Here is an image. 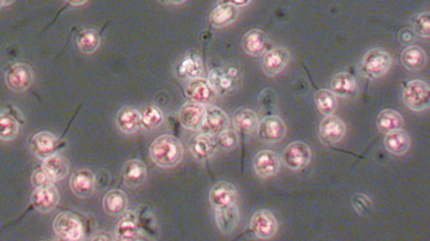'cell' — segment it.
Masks as SVG:
<instances>
[{
    "instance_id": "5b68a950",
    "label": "cell",
    "mask_w": 430,
    "mask_h": 241,
    "mask_svg": "<svg viewBox=\"0 0 430 241\" xmlns=\"http://www.w3.org/2000/svg\"><path fill=\"white\" fill-rule=\"evenodd\" d=\"M53 230L62 240H80L84 238V229L79 217L72 213L59 214L53 222Z\"/></svg>"
},
{
    "instance_id": "9c48e42d",
    "label": "cell",
    "mask_w": 430,
    "mask_h": 241,
    "mask_svg": "<svg viewBox=\"0 0 430 241\" xmlns=\"http://www.w3.org/2000/svg\"><path fill=\"white\" fill-rule=\"evenodd\" d=\"M257 134L261 140L267 144H276L282 141L286 135V125L282 118L270 115L261 120L257 126Z\"/></svg>"
},
{
    "instance_id": "30bf717a",
    "label": "cell",
    "mask_w": 430,
    "mask_h": 241,
    "mask_svg": "<svg viewBox=\"0 0 430 241\" xmlns=\"http://www.w3.org/2000/svg\"><path fill=\"white\" fill-rule=\"evenodd\" d=\"M289 58H291V54L285 47H275L264 52L263 58H262L263 72L269 76H277L286 69V66L289 65Z\"/></svg>"
},
{
    "instance_id": "ab89813d",
    "label": "cell",
    "mask_w": 430,
    "mask_h": 241,
    "mask_svg": "<svg viewBox=\"0 0 430 241\" xmlns=\"http://www.w3.org/2000/svg\"><path fill=\"white\" fill-rule=\"evenodd\" d=\"M217 144L224 150H233L235 148L238 147V133L235 130L226 128L221 134H218Z\"/></svg>"
},
{
    "instance_id": "60d3db41",
    "label": "cell",
    "mask_w": 430,
    "mask_h": 241,
    "mask_svg": "<svg viewBox=\"0 0 430 241\" xmlns=\"http://www.w3.org/2000/svg\"><path fill=\"white\" fill-rule=\"evenodd\" d=\"M32 183L35 187H45L49 185H53V181L50 176H47V173L42 169V166L34 171L32 174Z\"/></svg>"
},
{
    "instance_id": "d4e9b609",
    "label": "cell",
    "mask_w": 430,
    "mask_h": 241,
    "mask_svg": "<svg viewBox=\"0 0 430 241\" xmlns=\"http://www.w3.org/2000/svg\"><path fill=\"white\" fill-rule=\"evenodd\" d=\"M42 169L55 183V181L65 179V176L69 173V162L64 156L60 155L58 152H55V154H52L47 159H43Z\"/></svg>"
},
{
    "instance_id": "ffe728a7",
    "label": "cell",
    "mask_w": 430,
    "mask_h": 241,
    "mask_svg": "<svg viewBox=\"0 0 430 241\" xmlns=\"http://www.w3.org/2000/svg\"><path fill=\"white\" fill-rule=\"evenodd\" d=\"M116 126L123 133H136L141 128V112L132 106H123L117 113Z\"/></svg>"
},
{
    "instance_id": "f6af8a7d",
    "label": "cell",
    "mask_w": 430,
    "mask_h": 241,
    "mask_svg": "<svg viewBox=\"0 0 430 241\" xmlns=\"http://www.w3.org/2000/svg\"><path fill=\"white\" fill-rule=\"evenodd\" d=\"M66 1L73 6H81V5L86 4L88 0H66Z\"/></svg>"
},
{
    "instance_id": "e0dca14e",
    "label": "cell",
    "mask_w": 430,
    "mask_h": 241,
    "mask_svg": "<svg viewBox=\"0 0 430 241\" xmlns=\"http://www.w3.org/2000/svg\"><path fill=\"white\" fill-rule=\"evenodd\" d=\"M237 198L238 196L235 186L226 181H219L217 184L213 185L210 190V203L215 209L226 208L235 205Z\"/></svg>"
},
{
    "instance_id": "ba28073f",
    "label": "cell",
    "mask_w": 430,
    "mask_h": 241,
    "mask_svg": "<svg viewBox=\"0 0 430 241\" xmlns=\"http://www.w3.org/2000/svg\"><path fill=\"white\" fill-rule=\"evenodd\" d=\"M250 229L260 239H270L278 231V222L269 210H259L250 220Z\"/></svg>"
},
{
    "instance_id": "8992f818",
    "label": "cell",
    "mask_w": 430,
    "mask_h": 241,
    "mask_svg": "<svg viewBox=\"0 0 430 241\" xmlns=\"http://www.w3.org/2000/svg\"><path fill=\"white\" fill-rule=\"evenodd\" d=\"M5 82L15 93H23L34 82L33 69L23 62H15L5 73Z\"/></svg>"
},
{
    "instance_id": "cb8c5ba5",
    "label": "cell",
    "mask_w": 430,
    "mask_h": 241,
    "mask_svg": "<svg viewBox=\"0 0 430 241\" xmlns=\"http://www.w3.org/2000/svg\"><path fill=\"white\" fill-rule=\"evenodd\" d=\"M384 147L394 155H404L411 147V137L406 130H394L385 133Z\"/></svg>"
},
{
    "instance_id": "7bdbcfd3",
    "label": "cell",
    "mask_w": 430,
    "mask_h": 241,
    "mask_svg": "<svg viewBox=\"0 0 430 241\" xmlns=\"http://www.w3.org/2000/svg\"><path fill=\"white\" fill-rule=\"evenodd\" d=\"M399 40H401V43L409 45V44L412 43L413 41L416 40V34L409 29H404L399 34Z\"/></svg>"
},
{
    "instance_id": "d6986e66",
    "label": "cell",
    "mask_w": 430,
    "mask_h": 241,
    "mask_svg": "<svg viewBox=\"0 0 430 241\" xmlns=\"http://www.w3.org/2000/svg\"><path fill=\"white\" fill-rule=\"evenodd\" d=\"M203 74L202 59L198 54H186L176 65V76L181 80L199 79Z\"/></svg>"
},
{
    "instance_id": "bcb514c9",
    "label": "cell",
    "mask_w": 430,
    "mask_h": 241,
    "mask_svg": "<svg viewBox=\"0 0 430 241\" xmlns=\"http://www.w3.org/2000/svg\"><path fill=\"white\" fill-rule=\"evenodd\" d=\"M15 0H0V8L8 6V5L12 4Z\"/></svg>"
},
{
    "instance_id": "ee69618b",
    "label": "cell",
    "mask_w": 430,
    "mask_h": 241,
    "mask_svg": "<svg viewBox=\"0 0 430 241\" xmlns=\"http://www.w3.org/2000/svg\"><path fill=\"white\" fill-rule=\"evenodd\" d=\"M226 4H231L235 8H245L247 5L250 4L252 0H224Z\"/></svg>"
},
{
    "instance_id": "8d00e7d4",
    "label": "cell",
    "mask_w": 430,
    "mask_h": 241,
    "mask_svg": "<svg viewBox=\"0 0 430 241\" xmlns=\"http://www.w3.org/2000/svg\"><path fill=\"white\" fill-rule=\"evenodd\" d=\"M115 233L118 240H136L140 237L138 225L130 217H123L118 222Z\"/></svg>"
},
{
    "instance_id": "7402d4cb",
    "label": "cell",
    "mask_w": 430,
    "mask_h": 241,
    "mask_svg": "<svg viewBox=\"0 0 430 241\" xmlns=\"http://www.w3.org/2000/svg\"><path fill=\"white\" fill-rule=\"evenodd\" d=\"M269 38L267 35L259 29H252L243 35L241 40V47L243 50L250 56L257 57L267 51Z\"/></svg>"
},
{
    "instance_id": "f546056e",
    "label": "cell",
    "mask_w": 430,
    "mask_h": 241,
    "mask_svg": "<svg viewBox=\"0 0 430 241\" xmlns=\"http://www.w3.org/2000/svg\"><path fill=\"white\" fill-rule=\"evenodd\" d=\"M233 125L235 130L243 134H252L259 126L256 112L250 108H239L233 115Z\"/></svg>"
},
{
    "instance_id": "e575fe53",
    "label": "cell",
    "mask_w": 430,
    "mask_h": 241,
    "mask_svg": "<svg viewBox=\"0 0 430 241\" xmlns=\"http://www.w3.org/2000/svg\"><path fill=\"white\" fill-rule=\"evenodd\" d=\"M315 104L322 115H331L337 108V97L331 90H318L314 96Z\"/></svg>"
},
{
    "instance_id": "2e32d148",
    "label": "cell",
    "mask_w": 430,
    "mask_h": 241,
    "mask_svg": "<svg viewBox=\"0 0 430 241\" xmlns=\"http://www.w3.org/2000/svg\"><path fill=\"white\" fill-rule=\"evenodd\" d=\"M204 115H206L204 105L196 103V102H187L181 106L180 111H179V120L184 128L198 130L202 125Z\"/></svg>"
},
{
    "instance_id": "7a4b0ae2",
    "label": "cell",
    "mask_w": 430,
    "mask_h": 241,
    "mask_svg": "<svg viewBox=\"0 0 430 241\" xmlns=\"http://www.w3.org/2000/svg\"><path fill=\"white\" fill-rule=\"evenodd\" d=\"M392 59L387 51L383 49H372L363 56L361 73L369 79H380L390 71Z\"/></svg>"
},
{
    "instance_id": "603a6c76",
    "label": "cell",
    "mask_w": 430,
    "mask_h": 241,
    "mask_svg": "<svg viewBox=\"0 0 430 241\" xmlns=\"http://www.w3.org/2000/svg\"><path fill=\"white\" fill-rule=\"evenodd\" d=\"M330 89L336 96L351 98L357 94L358 83L355 76L350 73H338L331 79Z\"/></svg>"
},
{
    "instance_id": "83f0119b",
    "label": "cell",
    "mask_w": 430,
    "mask_h": 241,
    "mask_svg": "<svg viewBox=\"0 0 430 241\" xmlns=\"http://www.w3.org/2000/svg\"><path fill=\"white\" fill-rule=\"evenodd\" d=\"M238 8H235L231 4L223 3V4L218 5L217 8L211 12L209 18L210 23L215 28H225V27L233 23L238 19Z\"/></svg>"
},
{
    "instance_id": "3957f363",
    "label": "cell",
    "mask_w": 430,
    "mask_h": 241,
    "mask_svg": "<svg viewBox=\"0 0 430 241\" xmlns=\"http://www.w3.org/2000/svg\"><path fill=\"white\" fill-rule=\"evenodd\" d=\"M403 101L412 111L422 112L427 110L430 104V90L428 83L421 80L409 81L403 93Z\"/></svg>"
},
{
    "instance_id": "52a82bcc",
    "label": "cell",
    "mask_w": 430,
    "mask_h": 241,
    "mask_svg": "<svg viewBox=\"0 0 430 241\" xmlns=\"http://www.w3.org/2000/svg\"><path fill=\"white\" fill-rule=\"evenodd\" d=\"M282 157L289 169H304L311 161V148L304 142H292L285 148Z\"/></svg>"
},
{
    "instance_id": "74e56055",
    "label": "cell",
    "mask_w": 430,
    "mask_h": 241,
    "mask_svg": "<svg viewBox=\"0 0 430 241\" xmlns=\"http://www.w3.org/2000/svg\"><path fill=\"white\" fill-rule=\"evenodd\" d=\"M18 122L12 115L5 112H0V140H14L19 134Z\"/></svg>"
},
{
    "instance_id": "d6a6232c",
    "label": "cell",
    "mask_w": 430,
    "mask_h": 241,
    "mask_svg": "<svg viewBox=\"0 0 430 241\" xmlns=\"http://www.w3.org/2000/svg\"><path fill=\"white\" fill-rule=\"evenodd\" d=\"M76 44L84 54H93L101 45V37L95 29L86 28L77 34Z\"/></svg>"
},
{
    "instance_id": "7c38bea8",
    "label": "cell",
    "mask_w": 430,
    "mask_h": 241,
    "mask_svg": "<svg viewBox=\"0 0 430 241\" xmlns=\"http://www.w3.org/2000/svg\"><path fill=\"white\" fill-rule=\"evenodd\" d=\"M228 126V117L223 110L218 108H206V115L200 130L208 137H217Z\"/></svg>"
},
{
    "instance_id": "7dc6e473",
    "label": "cell",
    "mask_w": 430,
    "mask_h": 241,
    "mask_svg": "<svg viewBox=\"0 0 430 241\" xmlns=\"http://www.w3.org/2000/svg\"><path fill=\"white\" fill-rule=\"evenodd\" d=\"M167 3H170L172 5H180L184 4L186 0H167Z\"/></svg>"
},
{
    "instance_id": "1f68e13d",
    "label": "cell",
    "mask_w": 430,
    "mask_h": 241,
    "mask_svg": "<svg viewBox=\"0 0 430 241\" xmlns=\"http://www.w3.org/2000/svg\"><path fill=\"white\" fill-rule=\"evenodd\" d=\"M215 148L216 146L211 140V137H208L206 134H200L193 139L192 144H191V152L196 159L206 161L213 155Z\"/></svg>"
},
{
    "instance_id": "4fadbf2b",
    "label": "cell",
    "mask_w": 430,
    "mask_h": 241,
    "mask_svg": "<svg viewBox=\"0 0 430 241\" xmlns=\"http://www.w3.org/2000/svg\"><path fill=\"white\" fill-rule=\"evenodd\" d=\"M73 193L79 198H91L96 190V179L91 170L82 169L73 173L69 180Z\"/></svg>"
},
{
    "instance_id": "8fae6325",
    "label": "cell",
    "mask_w": 430,
    "mask_h": 241,
    "mask_svg": "<svg viewBox=\"0 0 430 241\" xmlns=\"http://www.w3.org/2000/svg\"><path fill=\"white\" fill-rule=\"evenodd\" d=\"M346 134V126L337 115H326L320 124V137L328 144H337L343 140Z\"/></svg>"
},
{
    "instance_id": "44dd1931",
    "label": "cell",
    "mask_w": 430,
    "mask_h": 241,
    "mask_svg": "<svg viewBox=\"0 0 430 241\" xmlns=\"http://www.w3.org/2000/svg\"><path fill=\"white\" fill-rule=\"evenodd\" d=\"M186 96L191 101L196 102L200 104H210L216 97L215 90L211 88L209 82L204 79H194L191 81L186 88Z\"/></svg>"
},
{
    "instance_id": "6da1fadb",
    "label": "cell",
    "mask_w": 430,
    "mask_h": 241,
    "mask_svg": "<svg viewBox=\"0 0 430 241\" xmlns=\"http://www.w3.org/2000/svg\"><path fill=\"white\" fill-rule=\"evenodd\" d=\"M149 155L156 165L169 169L180 163L184 155V148L177 137L164 134L150 144Z\"/></svg>"
},
{
    "instance_id": "5bb4252c",
    "label": "cell",
    "mask_w": 430,
    "mask_h": 241,
    "mask_svg": "<svg viewBox=\"0 0 430 241\" xmlns=\"http://www.w3.org/2000/svg\"><path fill=\"white\" fill-rule=\"evenodd\" d=\"M34 208L40 213H50L57 207L59 202V192L53 185L45 187H36L30 198Z\"/></svg>"
},
{
    "instance_id": "d590c367",
    "label": "cell",
    "mask_w": 430,
    "mask_h": 241,
    "mask_svg": "<svg viewBox=\"0 0 430 241\" xmlns=\"http://www.w3.org/2000/svg\"><path fill=\"white\" fill-rule=\"evenodd\" d=\"M164 122L163 112L156 105H147L141 112V127L145 130H155Z\"/></svg>"
},
{
    "instance_id": "836d02e7",
    "label": "cell",
    "mask_w": 430,
    "mask_h": 241,
    "mask_svg": "<svg viewBox=\"0 0 430 241\" xmlns=\"http://www.w3.org/2000/svg\"><path fill=\"white\" fill-rule=\"evenodd\" d=\"M376 125L381 132L389 133L391 130L403 128L404 119L394 110H383L380 112V115H377Z\"/></svg>"
},
{
    "instance_id": "484cf974",
    "label": "cell",
    "mask_w": 430,
    "mask_h": 241,
    "mask_svg": "<svg viewBox=\"0 0 430 241\" xmlns=\"http://www.w3.org/2000/svg\"><path fill=\"white\" fill-rule=\"evenodd\" d=\"M123 181L132 187L143 184L147 180V168L145 163L139 159H132L125 163L123 168Z\"/></svg>"
},
{
    "instance_id": "b9f144b4",
    "label": "cell",
    "mask_w": 430,
    "mask_h": 241,
    "mask_svg": "<svg viewBox=\"0 0 430 241\" xmlns=\"http://www.w3.org/2000/svg\"><path fill=\"white\" fill-rule=\"evenodd\" d=\"M352 205H353L355 211L358 214H361V215L362 214L368 213V211H370V209H372V202L363 194L355 195L353 200H352Z\"/></svg>"
},
{
    "instance_id": "f35d334b",
    "label": "cell",
    "mask_w": 430,
    "mask_h": 241,
    "mask_svg": "<svg viewBox=\"0 0 430 241\" xmlns=\"http://www.w3.org/2000/svg\"><path fill=\"white\" fill-rule=\"evenodd\" d=\"M413 33L422 38L430 36V14L429 12H423L414 16L412 20Z\"/></svg>"
},
{
    "instance_id": "277c9868",
    "label": "cell",
    "mask_w": 430,
    "mask_h": 241,
    "mask_svg": "<svg viewBox=\"0 0 430 241\" xmlns=\"http://www.w3.org/2000/svg\"><path fill=\"white\" fill-rule=\"evenodd\" d=\"M208 82L216 94L228 95L237 88L240 82V74L235 67H219L211 69Z\"/></svg>"
},
{
    "instance_id": "4dcf8cb0",
    "label": "cell",
    "mask_w": 430,
    "mask_h": 241,
    "mask_svg": "<svg viewBox=\"0 0 430 241\" xmlns=\"http://www.w3.org/2000/svg\"><path fill=\"white\" fill-rule=\"evenodd\" d=\"M401 62L409 71H420L427 65L426 51L416 45H409L401 52Z\"/></svg>"
},
{
    "instance_id": "f1b7e54d",
    "label": "cell",
    "mask_w": 430,
    "mask_h": 241,
    "mask_svg": "<svg viewBox=\"0 0 430 241\" xmlns=\"http://www.w3.org/2000/svg\"><path fill=\"white\" fill-rule=\"evenodd\" d=\"M216 224L222 233L230 234L239 222V209L237 203L226 208L216 209Z\"/></svg>"
},
{
    "instance_id": "ac0fdd59",
    "label": "cell",
    "mask_w": 430,
    "mask_h": 241,
    "mask_svg": "<svg viewBox=\"0 0 430 241\" xmlns=\"http://www.w3.org/2000/svg\"><path fill=\"white\" fill-rule=\"evenodd\" d=\"M60 141L49 132L35 134L30 141V147L37 159H44L57 152Z\"/></svg>"
},
{
    "instance_id": "4316f807",
    "label": "cell",
    "mask_w": 430,
    "mask_h": 241,
    "mask_svg": "<svg viewBox=\"0 0 430 241\" xmlns=\"http://www.w3.org/2000/svg\"><path fill=\"white\" fill-rule=\"evenodd\" d=\"M128 198L120 190L108 192L103 198V209L110 216H120L126 211Z\"/></svg>"
},
{
    "instance_id": "9a60e30c",
    "label": "cell",
    "mask_w": 430,
    "mask_h": 241,
    "mask_svg": "<svg viewBox=\"0 0 430 241\" xmlns=\"http://www.w3.org/2000/svg\"><path fill=\"white\" fill-rule=\"evenodd\" d=\"M253 168L260 178H272L279 172L280 161L272 150H262L254 157Z\"/></svg>"
}]
</instances>
